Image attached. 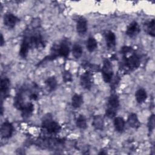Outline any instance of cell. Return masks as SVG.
Listing matches in <instances>:
<instances>
[{"label":"cell","mask_w":155,"mask_h":155,"mask_svg":"<svg viewBox=\"0 0 155 155\" xmlns=\"http://www.w3.org/2000/svg\"><path fill=\"white\" fill-rule=\"evenodd\" d=\"M97 47V42L94 37H89L87 41V49L90 53L93 52Z\"/></svg>","instance_id":"obj_23"},{"label":"cell","mask_w":155,"mask_h":155,"mask_svg":"<svg viewBox=\"0 0 155 155\" xmlns=\"http://www.w3.org/2000/svg\"><path fill=\"white\" fill-rule=\"evenodd\" d=\"M4 43H5V41H4V37H3L2 35L1 34V46L2 47V46L4 45Z\"/></svg>","instance_id":"obj_30"},{"label":"cell","mask_w":155,"mask_h":155,"mask_svg":"<svg viewBox=\"0 0 155 155\" xmlns=\"http://www.w3.org/2000/svg\"><path fill=\"white\" fill-rule=\"evenodd\" d=\"M127 122L129 126L133 128L137 129L140 126V122L136 113H131L128 116Z\"/></svg>","instance_id":"obj_12"},{"label":"cell","mask_w":155,"mask_h":155,"mask_svg":"<svg viewBox=\"0 0 155 155\" xmlns=\"http://www.w3.org/2000/svg\"><path fill=\"white\" fill-rule=\"evenodd\" d=\"M45 85L46 87L47 88L48 90L52 91H54L57 87L58 83L57 81L54 76H50L48 77L45 81Z\"/></svg>","instance_id":"obj_21"},{"label":"cell","mask_w":155,"mask_h":155,"mask_svg":"<svg viewBox=\"0 0 155 155\" xmlns=\"http://www.w3.org/2000/svg\"><path fill=\"white\" fill-rule=\"evenodd\" d=\"M144 28L146 32L152 37L155 36V21L154 19L145 22L144 24Z\"/></svg>","instance_id":"obj_19"},{"label":"cell","mask_w":155,"mask_h":155,"mask_svg":"<svg viewBox=\"0 0 155 155\" xmlns=\"http://www.w3.org/2000/svg\"><path fill=\"white\" fill-rule=\"evenodd\" d=\"M124 64L127 68L133 71L137 69L139 67L140 61L138 56L135 54H133L128 57L124 58Z\"/></svg>","instance_id":"obj_5"},{"label":"cell","mask_w":155,"mask_h":155,"mask_svg":"<svg viewBox=\"0 0 155 155\" xmlns=\"http://www.w3.org/2000/svg\"><path fill=\"white\" fill-rule=\"evenodd\" d=\"M57 48L58 49L56 50V51H55L54 53H52V54L50 55L48 58H51L53 59L58 56L63 57L64 58H67L68 57L70 49V45L67 41H64L61 42L60 45Z\"/></svg>","instance_id":"obj_3"},{"label":"cell","mask_w":155,"mask_h":155,"mask_svg":"<svg viewBox=\"0 0 155 155\" xmlns=\"http://www.w3.org/2000/svg\"><path fill=\"white\" fill-rule=\"evenodd\" d=\"M83 53V49L81 45L75 44L72 48V54L75 59H79L81 57Z\"/></svg>","instance_id":"obj_25"},{"label":"cell","mask_w":155,"mask_h":155,"mask_svg":"<svg viewBox=\"0 0 155 155\" xmlns=\"http://www.w3.org/2000/svg\"><path fill=\"white\" fill-rule=\"evenodd\" d=\"M13 132V126L12 123L5 121L2 123L1 127V135L4 139L10 137Z\"/></svg>","instance_id":"obj_8"},{"label":"cell","mask_w":155,"mask_h":155,"mask_svg":"<svg viewBox=\"0 0 155 155\" xmlns=\"http://www.w3.org/2000/svg\"><path fill=\"white\" fill-rule=\"evenodd\" d=\"M21 111V116L24 119L28 118L34 111V105L32 103L28 102L24 106Z\"/></svg>","instance_id":"obj_13"},{"label":"cell","mask_w":155,"mask_h":155,"mask_svg":"<svg viewBox=\"0 0 155 155\" xmlns=\"http://www.w3.org/2000/svg\"><path fill=\"white\" fill-rule=\"evenodd\" d=\"M81 87L86 90H90L93 85V77L90 71H87L81 74L80 78Z\"/></svg>","instance_id":"obj_7"},{"label":"cell","mask_w":155,"mask_h":155,"mask_svg":"<svg viewBox=\"0 0 155 155\" xmlns=\"http://www.w3.org/2000/svg\"><path fill=\"white\" fill-rule=\"evenodd\" d=\"M119 107V100L117 94H111L108 100L107 107L105 110V116L110 119L115 117Z\"/></svg>","instance_id":"obj_1"},{"label":"cell","mask_w":155,"mask_h":155,"mask_svg":"<svg viewBox=\"0 0 155 155\" xmlns=\"http://www.w3.org/2000/svg\"><path fill=\"white\" fill-rule=\"evenodd\" d=\"M62 79L65 83L71 82L73 80L71 74L68 71H64L62 74Z\"/></svg>","instance_id":"obj_27"},{"label":"cell","mask_w":155,"mask_h":155,"mask_svg":"<svg viewBox=\"0 0 155 155\" xmlns=\"http://www.w3.org/2000/svg\"><path fill=\"white\" fill-rule=\"evenodd\" d=\"M106 45L108 48H113L116 45V36L112 31H108L105 35Z\"/></svg>","instance_id":"obj_14"},{"label":"cell","mask_w":155,"mask_h":155,"mask_svg":"<svg viewBox=\"0 0 155 155\" xmlns=\"http://www.w3.org/2000/svg\"><path fill=\"white\" fill-rule=\"evenodd\" d=\"M10 86V82L7 78L1 79L0 82V91L2 97H7L8 96Z\"/></svg>","instance_id":"obj_11"},{"label":"cell","mask_w":155,"mask_h":155,"mask_svg":"<svg viewBox=\"0 0 155 155\" xmlns=\"http://www.w3.org/2000/svg\"><path fill=\"white\" fill-rule=\"evenodd\" d=\"M92 125L96 130H102L104 125V118L101 115L94 116L93 119Z\"/></svg>","instance_id":"obj_18"},{"label":"cell","mask_w":155,"mask_h":155,"mask_svg":"<svg viewBox=\"0 0 155 155\" xmlns=\"http://www.w3.org/2000/svg\"><path fill=\"white\" fill-rule=\"evenodd\" d=\"M84 102L83 96L79 94H74L71 97V106L74 108H79Z\"/></svg>","instance_id":"obj_20"},{"label":"cell","mask_w":155,"mask_h":155,"mask_svg":"<svg viewBox=\"0 0 155 155\" xmlns=\"http://www.w3.org/2000/svg\"><path fill=\"white\" fill-rule=\"evenodd\" d=\"M140 31L139 25L136 21L131 22L127 27L126 35L130 38L136 37Z\"/></svg>","instance_id":"obj_9"},{"label":"cell","mask_w":155,"mask_h":155,"mask_svg":"<svg viewBox=\"0 0 155 155\" xmlns=\"http://www.w3.org/2000/svg\"><path fill=\"white\" fill-rule=\"evenodd\" d=\"M131 50V48L130 47L124 46V47H122V48L120 50V51L122 54H126L127 53H129Z\"/></svg>","instance_id":"obj_28"},{"label":"cell","mask_w":155,"mask_h":155,"mask_svg":"<svg viewBox=\"0 0 155 155\" xmlns=\"http://www.w3.org/2000/svg\"><path fill=\"white\" fill-rule=\"evenodd\" d=\"M25 104L24 102V98L21 93H18L14 98V107L19 110H21Z\"/></svg>","instance_id":"obj_22"},{"label":"cell","mask_w":155,"mask_h":155,"mask_svg":"<svg viewBox=\"0 0 155 155\" xmlns=\"http://www.w3.org/2000/svg\"><path fill=\"white\" fill-rule=\"evenodd\" d=\"M19 21V18L12 13H5L3 18V22L4 25L9 29L13 28L16 26L17 23Z\"/></svg>","instance_id":"obj_6"},{"label":"cell","mask_w":155,"mask_h":155,"mask_svg":"<svg viewBox=\"0 0 155 155\" xmlns=\"http://www.w3.org/2000/svg\"><path fill=\"white\" fill-rule=\"evenodd\" d=\"M154 120H155V116L154 114H152L148 119L147 126H148V129L149 133H151L154 128Z\"/></svg>","instance_id":"obj_26"},{"label":"cell","mask_w":155,"mask_h":155,"mask_svg":"<svg viewBox=\"0 0 155 155\" xmlns=\"http://www.w3.org/2000/svg\"><path fill=\"white\" fill-rule=\"evenodd\" d=\"M76 125L78 128L85 130L87 127V122L85 117L82 114H79L76 120Z\"/></svg>","instance_id":"obj_24"},{"label":"cell","mask_w":155,"mask_h":155,"mask_svg":"<svg viewBox=\"0 0 155 155\" xmlns=\"http://www.w3.org/2000/svg\"><path fill=\"white\" fill-rule=\"evenodd\" d=\"M87 21L84 17H80L76 22V31L81 35H84L88 30V24Z\"/></svg>","instance_id":"obj_10"},{"label":"cell","mask_w":155,"mask_h":155,"mask_svg":"<svg viewBox=\"0 0 155 155\" xmlns=\"http://www.w3.org/2000/svg\"><path fill=\"white\" fill-rule=\"evenodd\" d=\"M42 127L50 134H56L61 130L60 125L54 121L49 114L45 116L42 121Z\"/></svg>","instance_id":"obj_2"},{"label":"cell","mask_w":155,"mask_h":155,"mask_svg":"<svg viewBox=\"0 0 155 155\" xmlns=\"http://www.w3.org/2000/svg\"><path fill=\"white\" fill-rule=\"evenodd\" d=\"M135 98L137 103L142 104L147 99V93L145 89L139 88L135 93Z\"/></svg>","instance_id":"obj_17"},{"label":"cell","mask_w":155,"mask_h":155,"mask_svg":"<svg viewBox=\"0 0 155 155\" xmlns=\"http://www.w3.org/2000/svg\"><path fill=\"white\" fill-rule=\"evenodd\" d=\"M30 48H31L30 44L27 39L24 38L22 40L19 50V55L22 58H25L28 54Z\"/></svg>","instance_id":"obj_15"},{"label":"cell","mask_w":155,"mask_h":155,"mask_svg":"<svg viewBox=\"0 0 155 155\" xmlns=\"http://www.w3.org/2000/svg\"><path fill=\"white\" fill-rule=\"evenodd\" d=\"M102 78L105 83L111 82L113 76V70L112 65L108 59H105L101 69Z\"/></svg>","instance_id":"obj_4"},{"label":"cell","mask_w":155,"mask_h":155,"mask_svg":"<svg viewBox=\"0 0 155 155\" xmlns=\"http://www.w3.org/2000/svg\"><path fill=\"white\" fill-rule=\"evenodd\" d=\"M30 99H32V100H36L37 99H38V94L36 93H31L30 94Z\"/></svg>","instance_id":"obj_29"},{"label":"cell","mask_w":155,"mask_h":155,"mask_svg":"<svg viewBox=\"0 0 155 155\" xmlns=\"http://www.w3.org/2000/svg\"><path fill=\"white\" fill-rule=\"evenodd\" d=\"M113 124L115 130L119 132L122 133L124 130L125 122L124 119L122 117H114Z\"/></svg>","instance_id":"obj_16"}]
</instances>
